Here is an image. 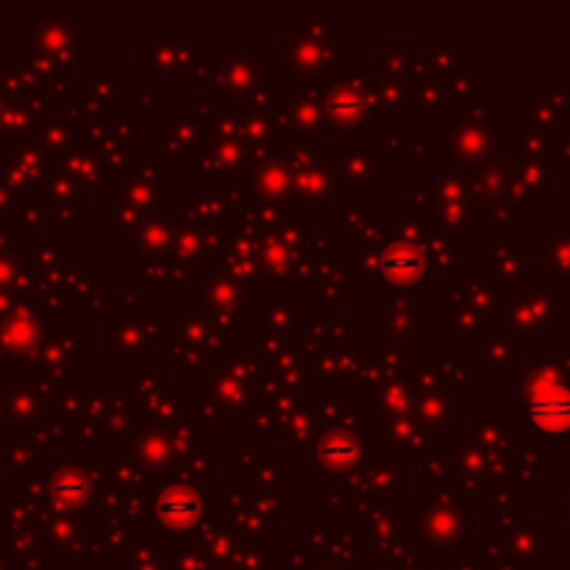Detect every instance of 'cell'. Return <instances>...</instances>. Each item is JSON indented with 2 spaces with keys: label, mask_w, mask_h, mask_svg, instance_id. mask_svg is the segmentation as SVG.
I'll return each mask as SVG.
<instances>
[{
  "label": "cell",
  "mask_w": 570,
  "mask_h": 570,
  "mask_svg": "<svg viewBox=\"0 0 570 570\" xmlns=\"http://www.w3.org/2000/svg\"><path fill=\"white\" fill-rule=\"evenodd\" d=\"M332 111L337 117H343V120H351V117L360 115V104L351 95H340V98L332 100Z\"/></svg>",
  "instance_id": "5b68a950"
},
{
  "label": "cell",
  "mask_w": 570,
  "mask_h": 570,
  "mask_svg": "<svg viewBox=\"0 0 570 570\" xmlns=\"http://www.w3.org/2000/svg\"><path fill=\"white\" fill-rule=\"evenodd\" d=\"M323 456H326V462H334V465H345V462L354 460L356 449L351 440L332 438V440H326V445H323Z\"/></svg>",
  "instance_id": "277c9868"
},
{
  "label": "cell",
  "mask_w": 570,
  "mask_h": 570,
  "mask_svg": "<svg viewBox=\"0 0 570 570\" xmlns=\"http://www.w3.org/2000/svg\"><path fill=\"white\" fill-rule=\"evenodd\" d=\"M529 412H532L534 423L549 429V432L566 429L570 423V395L566 390L540 387L534 399L529 401Z\"/></svg>",
  "instance_id": "7a4b0ae2"
},
{
  "label": "cell",
  "mask_w": 570,
  "mask_h": 570,
  "mask_svg": "<svg viewBox=\"0 0 570 570\" xmlns=\"http://www.w3.org/2000/svg\"><path fill=\"white\" fill-rule=\"evenodd\" d=\"M156 518L167 529H189L200 518V495L193 488H167L156 499Z\"/></svg>",
  "instance_id": "6da1fadb"
},
{
  "label": "cell",
  "mask_w": 570,
  "mask_h": 570,
  "mask_svg": "<svg viewBox=\"0 0 570 570\" xmlns=\"http://www.w3.org/2000/svg\"><path fill=\"white\" fill-rule=\"evenodd\" d=\"M423 267H426L423 254L417 248H412V245H393V248L382 256L384 278L393 284H401V287L415 284L417 278L423 276Z\"/></svg>",
  "instance_id": "3957f363"
}]
</instances>
